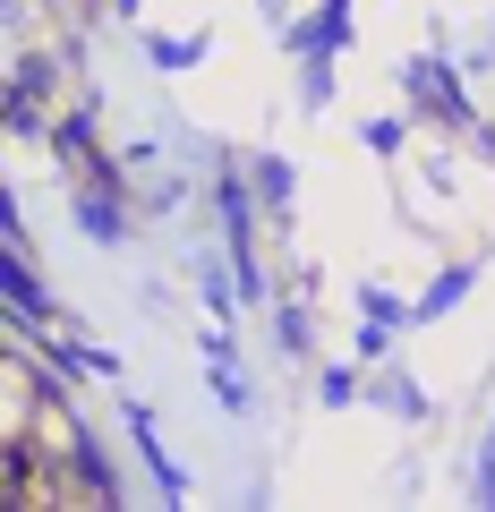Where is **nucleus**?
<instances>
[{"label":"nucleus","mask_w":495,"mask_h":512,"mask_svg":"<svg viewBox=\"0 0 495 512\" xmlns=\"http://www.w3.org/2000/svg\"><path fill=\"white\" fill-rule=\"evenodd\" d=\"M146 52H154V69H197V60H205V35H154Z\"/></svg>","instance_id":"nucleus-8"},{"label":"nucleus","mask_w":495,"mask_h":512,"mask_svg":"<svg viewBox=\"0 0 495 512\" xmlns=\"http://www.w3.org/2000/svg\"><path fill=\"white\" fill-rule=\"evenodd\" d=\"M265 9H282V0H265Z\"/></svg>","instance_id":"nucleus-13"},{"label":"nucleus","mask_w":495,"mask_h":512,"mask_svg":"<svg viewBox=\"0 0 495 512\" xmlns=\"http://www.w3.org/2000/svg\"><path fill=\"white\" fill-rule=\"evenodd\" d=\"M402 86H410V103H427L436 120H470V103H461V86L444 77V60H410Z\"/></svg>","instance_id":"nucleus-2"},{"label":"nucleus","mask_w":495,"mask_h":512,"mask_svg":"<svg viewBox=\"0 0 495 512\" xmlns=\"http://www.w3.org/2000/svg\"><path fill=\"white\" fill-rule=\"evenodd\" d=\"M461 291H470V265H453V274H436V291L419 299V316H444V308H453Z\"/></svg>","instance_id":"nucleus-10"},{"label":"nucleus","mask_w":495,"mask_h":512,"mask_svg":"<svg viewBox=\"0 0 495 512\" xmlns=\"http://www.w3.org/2000/svg\"><path fill=\"white\" fill-rule=\"evenodd\" d=\"M129 427H137V453H146V470H154V495H163V504H180V495H188V487H180V461L163 453V436H154V419H146L137 402H129Z\"/></svg>","instance_id":"nucleus-5"},{"label":"nucleus","mask_w":495,"mask_h":512,"mask_svg":"<svg viewBox=\"0 0 495 512\" xmlns=\"http://www.w3.org/2000/svg\"><path fill=\"white\" fill-rule=\"evenodd\" d=\"M77 222H86V239H103V248L129 239V214H120V197H111V180H86V188H77Z\"/></svg>","instance_id":"nucleus-3"},{"label":"nucleus","mask_w":495,"mask_h":512,"mask_svg":"<svg viewBox=\"0 0 495 512\" xmlns=\"http://www.w3.org/2000/svg\"><path fill=\"white\" fill-rule=\"evenodd\" d=\"M257 188H265V205H291V163L282 154H257Z\"/></svg>","instance_id":"nucleus-9"},{"label":"nucleus","mask_w":495,"mask_h":512,"mask_svg":"<svg viewBox=\"0 0 495 512\" xmlns=\"http://www.w3.org/2000/svg\"><path fill=\"white\" fill-rule=\"evenodd\" d=\"M376 402H385L393 419H427V393L402 376V367H393V376H376Z\"/></svg>","instance_id":"nucleus-6"},{"label":"nucleus","mask_w":495,"mask_h":512,"mask_svg":"<svg viewBox=\"0 0 495 512\" xmlns=\"http://www.w3.org/2000/svg\"><path fill=\"white\" fill-rule=\"evenodd\" d=\"M359 308H367V325H359V342H367V350H385V342H393V316H402V308H393L385 291H359Z\"/></svg>","instance_id":"nucleus-7"},{"label":"nucleus","mask_w":495,"mask_h":512,"mask_svg":"<svg viewBox=\"0 0 495 512\" xmlns=\"http://www.w3.org/2000/svg\"><path fill=\"white\" fill-rule=\"evenodd\" d=\"M0 282H9V308L26 316V325H43V282H35V265H26V239H9V256H0Z\"/></svg>","instance_id":"nucleus-4"},{"label":"nucleus","mask_w":495,"mask_h":512,"mask_svg":"<svg viewBox=\"0 0 495 512\" xmlns=\"http://www.w3.org/2000/svg\"><path fill=\"white\" fill-rule=\"evenodd\" d=\"M478 504H495V427H487V444H478Z\"/></svg>","instance_id":"nucleus-11"},{"label":"nucleus","mask_w":495,"mask_h":512,"mask_svg":"<svg viewBox=\"0 0 495 512\" xmlns=\"http://www.w3.org/2000/svg\"><path fill=\"white\" fill-rule=\"evenodd\" d=\"M342 35H350V0H325L308 26H291V52L308 60V69H325V60L342 52Z\"/></svg>","instance_id":"nucleus-1"},{"label":"nucleus","mask_w":495,"mask_h":512,"mask_svg":"<svg viewBox=\"0 0 495 512\" xmlns=\"http://www.w3.org/2000/svg\"><path fill=\"white\" fill-rule=\"evenodd\" d=\"M111 9H120V18H137V0H111Z\"/></svg>","instance_id":"nucleus-12"}]
</instances>
